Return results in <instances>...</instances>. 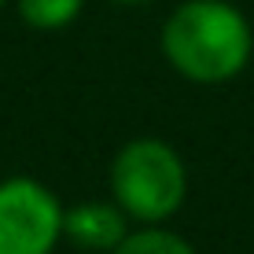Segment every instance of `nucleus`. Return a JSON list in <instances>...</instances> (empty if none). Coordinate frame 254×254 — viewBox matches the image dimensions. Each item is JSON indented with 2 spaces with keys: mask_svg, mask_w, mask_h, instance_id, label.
Segmentation results:
<instances>
[{
  "mask_svg": "<svg viewBox=\"0 0 254 254\" xmlns=\"http://www.w3.org/2000/svg\"><path fill=\"white\" fill-rule=\"evenodd\" d=\"M85 0H19V15L33 30H63L81 15Z\"/></svg>",
  "mask_w": 254,
  "mask_h": 254,
  "instance_id": "nucleus-6",
  "label": "nucleus"
},
{
  "mask_svg": "<svg viewBox=\"0 0 254 254\" xmlns=\"http://www.w3.org/2000/svg\"><path fill=\"white\" fill-rule=\"evenodd\" d=\"M111 254H195V247L170 229H140L129 232Z\"/></svg>",
  "mask_w": 254,
  "mask_h": 254,
  "instance_id": "nucleus-5",
  "label": "nucleus"
},
{
  "mask_svg": "<svg viewBox=\"0 0 254 254\" xmlns=\"http://www.w3.org/2000/svg\"><path fill=\"white\" fill-rule=\"evenodd\" d=\"M63 236L85 251H115L129 236L126 210L118 203H81L70 206L63 217Z\"/></svg>",
  "mask_w": 254,
  "mask_h": 254,
  "instance_id": "nucleus-4",
  "label": "nucleus"
},
{
  "mask_svg": "<svg viewBox=\"0 0 254 254\" xmlns=\"http://www.w3.org/2000/svg\"><path fill=\"white\" fill-rule=\"evenodd\" d=\"M66 210L41 181H0V254H52Z\"/></svg>",
  "mask_w": 254,
  "mask_h": 254,
  "instance_id": "nucleus-3",
  "label": "nucleus"
},
{
  "mask_svg": "<svg viewBox=\"0 0 254 254\" xmlns=\"http://www.w3.org/2000/svg\"><path fill=\"white\" fill-rule=\"evenodd\" d=\"M111 195L126 210V217L159 225L177 214L188 195L185 162L166 140H129L111 162Z\"/></svg>",
  "mask_w": 254,
  "mask_h": 254,
  "instance_id": "nucleus-2",
  "label": "nucleus"
},
{
  "mask_svg": "<svg viewBox=\"0 0 254 254\" xmlns=\"http://www.w3.org/2000/svg\"><path fill=\"white\" fill-rule=\"evenodd\" d=\"M251 22L225 0H185L162 26V56L195 85L232 81L251 63Z\"/></svg>",
  "mask_w": 254,
  "mask_h": 254,
  "instance_id": "nucleus-1",
  "label": "nucleus"
},
{
  "mask_svg": "<svg viewBox=\"0 0 254 254\" xmlns=\"http://www.w3.org/2000/svg\"><path fill=\"white\" fill-rule=\"evenodd\" d=\"M115 4H147V0H115Z\"/></svg>",
  "mask_w": 254,
  "mask_h": 254,
  "instance_id": "nucleus-7",
  "label": "nucleus"
},
{
  "mask_svg": "<svg viewBox=\"0 0 254 254\" xmlns=\"http://www.w3.org/2000/svg\"><path fill=\"white\" fill-rule=\"evenodd\" d=\"M0 4H4V0H0Z\"/></svg>",
  "mask_w": 254,
  "mask_h": 254,
  "instance_id": "nucleus-8",
  "label": "nucleus"
}]
</instances>
